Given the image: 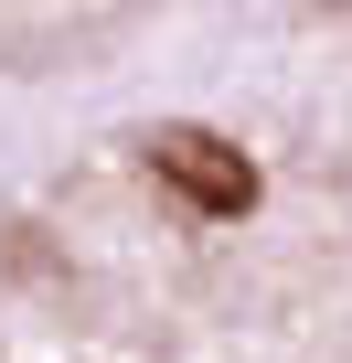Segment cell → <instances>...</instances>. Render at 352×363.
Wrapping results in <instances>:
<instances>
[{"label": "cell", "instance_id": "cell-1", "mask_svg": "<svg viewBox=\"0 0 352 363\" xmlns=\"http://www.w3.org/2000/svg\"><path fill=\"white\" fill-rule=\"evenodd\" d=\"M149 171H160L193 214H214V225H235V214L256 203V160L225 150V139H203V128H160V139H149Z\"/></svg>", "mask_w": 352, "mask_h": 363}]
</instances>
